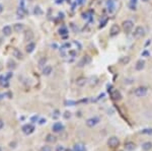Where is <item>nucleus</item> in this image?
<instances>
[{"mask_svg":"<svg viewBox=\"0 0 152 151\" xmlns=\"http://www.w3.org/2000/svg\"><path fill=\"white\" fill-rule=\"evenodd\" d=\"M108 145L110 148H117V147H119V145H120L119 138H118V137H116V136L109 137V140H108Z\"/></svg>","mask_w":152,"mask_h":151,"instance_id":"obj_1","label":"nucleus"},{"mask_svg":"<svg viewBox=\"0 0 152 151\" xmlns=\"http://www.w3.org/2000/svg\"><path fill=\"white\" fill-rule=\"evenodd\" d=\"M134 94L138 97H143L145 95L147 94V88L144 87V86H141V87H138L135 89L134 91Z\"/></svg>","mask_w":152,"mask_h":151,"instance_id":"obj_2","label":"nucleus"},{"mask_svg":"<svg viewBox=\"0 0 152 151\" xmlns=\"http://www.w3.org/2000/svg\"><path fill=\"white\" fill-rule=\"evenodd\" d=\"M134 26V22H132V20H125V22H123V30L125 31V32H130L131 31H132Z\"/></svg>","mask_w":152,"mask_h":151,"instance_id":"obj_3","label":"nucleus"},{"mask_svg":"<svg viewBox=\"0 0 152 151\" xmlns=\"http://www.w3.org/2000/svg\"><path fill=\"white\" fill-rule=\"evenodd\" d=\"M99 123V119L96 118V117H93V118H90L86 121V126L89 128H93L95 125H98Z\"/></svg>","mask_w":152,"mask_h":151,"instance_id":"obj_4","label":"nucleus"},{"mask_svg":"<svg viewBox=\"0 0 152 151\" xmlns=\"http://www.w3.org/2000/svg\"><path fill=\"white\" fill-rule=\"evenodd\" d=\"M52 129H53V132H55V133H60V132H62V131L64 130V126H63V124H62V123L56 122V123H55V124L53 125Z\"/></svg>","mask_w":152,"mask_h":151,"instance_id":"obj_5","label":"nucleus"},{"mask_svg":"<svg viewBox=\"0 0 152 151\" xmlns=\"http://www.w3.org/2000/svg\"><path fill=\"white\" fill-rule=\"evenodd\" d=\"M34 131V127L32 125V124H26L22 127V132L25 134V135H30L32 134L33 132Z\"/></svg>","mask_w":152,"mask_h":151,"instance_id":"obj_6","label":"nucleus"},{"mask_svg":"<svg viewBox=\"0 0 152 151\" xmlns=\"http://www.w3.org/2000/svg\"><path fill=\"white\" fill-rule=\"evenodd\" d=\"M120 31H121V29H120V26L118 24H113L112 27H110V31H109L110 37H115L117 35H119Z\"/></svg>","mask_w":152,"mask_h":151,"instance_id":"obj_7","label":"nucleus"},{"mask_svg":"<svg viewBox=\"0 0 152 151\" xmlns=\"http://www.w3.org/2000/svg\"><path fill=\"white\" fill-rule=\"evenodd\" d=\"M144 33H145V31H144L143 27L142 26H137L134 33H133V36L135 38H141V37L144 36Z\"/></svg>","mask_w":152,"mask_h":151,"instance_id":"obj_8","label":"nucleus"},{"mask_svg":"<svg viewBox=\"0 0 152 151\" xmlns=\"http://www.w3.org/2000/svg\"><path fill=\"white\" fill-rule=\"evenodd\" d=\"M110 97L114 100H121L122 99V94L119 90H114L110 92Z\"/></svg>","mask_w":152,"mask_h":151,"instance_id":"obj_9","label":"nucleus"},{"mask_svg":"<svg viewBox=\"0 0 152 151\" xmlns=\"http://www.w3.org/2000/svg\"><path fill=\"white\" fill-rule=\"evenodd\" d=\"M136 148V144L134 142H127L125 143V149L127 151H133Z\"/></svg>","mask_w":152,"mask_h":151,"instance_id":"obj_10","label":"nucleus"},{"mask_svg":"<svg viewBox=\"0 0 152 151\" xmlns=\"http://www.w3.org/2000/svg\"><path fill=\"white\" fill-rule=\"evenodd\" d=\"M73 151H86V149L82 143H77L73 146Z\"/></svg>","mask_w":152,"mask_h":151,"instance_id":"obj_11","label":"nucleus"},{"mask_svg":"<svg viewBox=\"0 0 152 151\" xmlns=\"http://www.w3.org/2000/svg\"><path fill=\"white\" fill-rule=\"evenodd\" d=\"M2 32H3V35L6 36V37H8L11 35V32H12V29H11V26L9 25H5L3 29H2Z\"/></svg>","mask_w":152,"mask_h":151,"instance_id":"obj_12","label":"nucleus"},{"mask_svg":"<svg viewBox=\"0 0 152 151\" xmlns=\"http://www.w3.org/2000/svg\"><path fill=\"white\" fill-rule=\"evenodd\" d=\"M144 67H145V61H143V60H139V61H138V62L136 63L135 69L138 70V71H140V70L143 69Z\"/></svg>","mask_w":152,"mask_h":151,"instance_id":"obj_13","label":"nucleus"},{"mask_svg":"<svg viewBox=\"0 0 152 151\" xmlns=\"http://www.w3.org/2000/svg\"><path fill=\"white\" fill-rule=\"evenodd\" d=\"M52 71H53L52 66L48 65V66H45V68L43 69V74L45 75V76H49V75L52 73Z\"/></svg>","mask_w":152,"mask_h":151,"instance_id":"obj_14","label":"nucleus"},{"mask_svg":"<svg viewBox=\"0 0 152 151\" xmlns=\"http://www.w3.org/2000/svg\"><path fill=\"white\" fill-rule=\"evenodd\" d=\"M142 149L144 151H149L152 149V143L150 141H147V142H144L142 144Z\"/></svg>","mask_w":152,"mask_h":151,"instance_id":"obj_15","label":"nucleus"},{"mask_svg":"<svg viewBox=\"0 0 152 151\" xmlns=\"http://www.w3.org/2000/svg\"><path fill=\"white\" fill-rule=\"evenodd\" d=\"M86 81H87L86 78L80 77V78H78L77 80H76V84H77V86H83V85H85Z\"/></svg>","mask_w":152,"mask_h":151,"instance_id":"obj_16","label":"nucleus"},{"mask_svg":"<svg viewBox=\"0 0 152 151\" xmlns=\"http://www.w3.org/2000/svg\"><path fill=\"white\" fill-rule=\"evenodd\" d=\"M13 30H14V32H20L23 30V24L22 23H15L13 25Z\"/></svg>","mask_w":152,"mask_h":151,"instance_id":"obj_17","label":"nucleus"},{"mask_svg":"<svg viewBox=\"0 0 152 151\" xmlns=\"http://www.w3.org/2000/svg\"><path fill=\"white\" fill-rule=\"evenodd\" d=\"M13 57H15L16 59H22V54L18 49H13Z\"/></svg>","mask_w":152,"mask_h":151,"instance_id":"obj_18","label":"nucleus"},{"mask_svg":"<svg viewBox=\"0 0 152 151\" xmlns=\"http://www.w3.org/2000/svg\"><path fill=\"white\" fill-rule=\"evenodd\" d=\"M34 48H36V45H34V43H30L29 45L26 46V52L27 53H33Z\"/></svg>","mask_w":152,"mask_h":151,"instance_id":"obj_19","label":"nucleus"},{"mask_svg":"<svg viewBox=\"0 0 152 151\" xmlns=\"http://www.w3.org/2000/svg\"><path fill=\"white\" fill-rule=\"evenodd\" d=\"M108 7H109V13H113L114 12V10H115V4H114V2L112 1V0L108 1Z\"/></svg>","mask_w":152,"mask_h":151,"instance_id":"obj_20","label":"nucleus"},{"mask_svg":"<svg viewBox=\"0 0 152 151\" xmlns=\"http://www.w3.org/2000/svg\"><path fill=\"white\" fill-rule=\"evenodd\" d=\"M46 141L50 142V143H53V142L56 141V137H55L54 135H52V134H48L47 137H46Z\"/></svg>","mask_w":152,"mask_h":151,"instance_id":"obj_21","label":"nucleus"},{"mask_svg":"<svg viewBox=\"0 0 152 151\" xmlns=\"http://www.w3.org/2000/svg\"><path fill=\"white\" fill-rule=\"evenodd\" d=\"M130 57H128V56H126V57H123L121 60H120V63L122 64V65H126V64H128L129 62H130Z\"/></svg>","mask_w":152,"mask_h":151,"instance_id":"obj_22","label":"nucleus"},{"mask_svg":"<svg viewBox=\"0 0 152 151\" xmlns=\"http://www.w3.org/2000/svg\"><path fill=\"white\" fill-rule=\"evenodd\" d=\"M17 17H23V15H24V8L23 7H20L19 6V8H18V10H17Z\"/></svg>","mask_w":152,"mask_h":151,"instance_id":"obj_23","label":"nucleus"},{"mask_svg":"<svg viewBox=\"0 0 152 151\" xmlns=\"http://www.w3.org/2000/svg\"><path fill=\"white\" fill-rule=\"evenodd\" d=\"M142 134H145V135H152V129L151 128H146V129H143L141 131Z\"/></svg>","mask_w":152,"mask_h":151,"instance_id":"obj_24","label":"nucleus"},{"mask_svg":"<svg viewBox=\"0 0 152 151\" xmlns=\"http://www.w3.org/2000/svg\"><path fill=\"white\" fill-rule=\"evenodd\" d=\"M59 33H60V35L61 36H66L67 35V33H68V30L66 29V27H61V29L59 30Z\"/></svg>","mask_w":152,"mask_h":151,"instance_id":"obj_25","label":"nucleus"},{"mask_svg":"<svg viewBox=\"0 0 152 151\" xmlns=\"http://www.w3.org/2000/svg\"><path fill=\"white\" fill-rule=\"evenodd\" d=\"M33 13L36 15H41L43 13V11H42V9H41L39 6H37V7H34V10H33Z\"/></svg>","mask_w":152,"mask_h":151,"instance_id":"obj_26","label":"nucleus"},{"mask_svg":"<svg viewBox=\"0 0 152 151\" xmlns=\"http://www.w3.org/2000/svg\"><path fill=\"white\" fill-rule=\"evenodd\" d=\"M56 151H67V149L63 145H58L56 146Z\"/></svg>","mask_w":152,"mask_h":151,"instance_id":"obj_27","label":"nucleus"},{"mask_svg":"<svg viewBox=\"0 0 152 151\" xmlns=\"http://www.w3.org/2000/svg\"><path fill=\"white\" fill-rule=\"evenodd\" d=\"M65 105H66V106H71V107H73V106L76 105V102H75L74 100H67V101L65 102Z\"/></svg>","mask_w":152,"mask_h":151,"instance_id":"obj_28","label":"nucleus"},{"mask_svg":"<svg viewBox=\"0 0 152 151\" xmlns=\"http://www.w3.org/2000/svg\"><path fill=\"white\" fill-rule=\"evenodd\" d=\"M40 151H52V149H51L50 146H43L40 149Z\"/></svg>","mask_w":152,"mask_h":151,"instance_id":"obj_29","label":"nucleus"},{"mask_svg":"<svg viewBox=\"0 0 152 151\" xmlns=\"http://www.w3.org/2000/svg\"><path fill=\"white\" fill-rule=\"evenodd\" d=\"M107 22H108V18H105V19H103V22H100V25H99V29H101V27H103V26H105Z\"/></svg>","mask_w":152,"mask_h":151,"instance_id":"obj_30","label":"nucleus"},{"mask_svg":"<svg viewBox=\"0 0 152 151\" xmlns=\"http://www.w3.org/2000/svg\"><path fill=\"white\" fill-rule=\"evenodd\" d=\"M70 44H69V43H66V44H64L63 46H62L61 47V50H65V48H68V49H69V48H70Z\"/></svg>","mask_w":152,"mask_h":151,"instance_id":"obj_31","label":"nucleus"},{"mask_svg":"<svg viewBox=\"0 0 152 151\" xmlns=\"http://www.w3.org/2000/svg\"><path fill=\"white\" fill-rule=\"evenodd\" d=\"M31 121H32L33 123H36L37 121H39V117H38V116H33V117H32Z\"/></svg>","mask_w":152,"mask_h":151,"instance_id":"obj_32","label":"nucleus"},{"mask_svg":"<svg viewBox=\"0 0 152 151\" xmlns=\"http://www.w3.org/2000/svg\"><path fill=\"white\" fill-rule=\"evenodd\" d=\"M71 117V113L70 112H65V114H64V118L65 119H69Z\"/></svg>","mask_w":152,"mask_h":151,"instance_id":"obj_33","label":"nucleus"},{"mask_svg":"<svg viewBox=\"0 0 152 151\" xmlns=\"http://www.w3.org/2000/svg\"><path fill=\"white\" fill-rule=\"evenodd\" d=\"M46 61H47V60H46V58H43V59H42V60H41L40 62H39V65H40V66H44V64L46 63Z\"/></svg>","mask_w":152,"mask_h":151,"instance_id":"obj_34","label":"nucleus"},{"mask_svg":"<svg viewBox=\"0 0 152 151\" xmlns=\"http://www.w3.org/2000/svg\"><path fill=\"white\" fill-rule=\"evenodd\" d=\"M149 55H150V53L148 51H143L142 52V56H144V57H148Z\"/></svg>","mask_w":152,"mask_h":151,"instance_id":"obj_35","label":"nucleus"},{"mask_svg":"<svg viewBox=\"0 0 152 151\" xmlns=\"http://www.w3.org/2000/svg\"><path fill=\"white\" fill-rule=\"evenodd\" d=\"M46 122H47L46 119H41V120H39V124H40V125H44Z\"/></svg>","mask_w":152,"mask_h":151,"instance_id":"obj_36","label":"nucleus"},{"mask_svg":"<svg viewBox=\"0 0 152 151\" xmlns=\"http://www.w3.org/2000/svg\"><path fill=\"white\" fill-rule=\"evenodd\" d=\"M129 7H130L131 10H136V5H134V4H130Z\"/></svg>","mask_w":152,"mask_h":151,"instance_id":"obj_37","label":"nucleus"},{"mask_svg":"<svg viewBox=\"0 0 152 151\" xmlns=\"http://www.w3.org/2000/svg\"><path fill=\"white\" fill-rule=\"evenodd\" d=\"M3 127H4V122L2 120H0V130L3 129Z\"/></svg>","mask_w":152,"mask_h":151,"instance_id":"obj_38","label":"nucleus"},{"mask_svg":"<svg viewBox=\"0 0 152 151\" xmlns=\"http://www.w3.org/2000/svg\"><path fill=\"white\" fill-rule=\"evenodd\" d=\"M69 55H71L72 57H75L76 56V53H75V51H70V52H69Z\"/></svg>","mask_w":152,"mask_h":151,"instance_id":"obj_39","label":"nucleus"},{"mask_svg":"<svg viewBox=\"0 0 152 151\" xmlns=\"http://www.w3.org/2000/svg\"><path fill=\"white\" fill-rule=\"evenodd\" d=\"M11 76H12V73H10V72H8L7 74H6V75H5V77H6V78H7V79H9V78H10Z\"/></svg>","mask_w":152,"mask_h":151,"instance_id":"obj_40","label":"nucleus"},{"mask_svg":"<svg viewBox=\"0 0 152 151\" xmlns=\"http://www.w3.org/2000/svg\"><path fill=\"white\" fill-rule=\"evenodd\" d=\"M136 3H137V0H131V3H130V4H134V5H136Z\"/></svg>","mask_w":152,"mask_h":151,"instance_id":"obj_41","label":"nucleus"},{"mask_svg":"<svg viewBox=\"0 0 152 151\" xmlns=\"http://www.w3.org/2000/svg\"><path fill=\"white\" fill-rule=\"evenodd\" d=\"M5 95H6V94H2V93L0 94V100H2V99H3V97H5Z\"/></svg>","mask_w":152,"mask_h":151,"instance_id":"obj_42","label":"nucleus"},{"mask_svg":"<svg viewBox=\"0 0 152 151\" xmlns=\"http://www.w3.org/2000/svg\"><path fill=\"white\" fill-rule=\"evenodd\" d=\"M3 11V6L1 5V4H0V13H1Z\"/></svg>","mask_w":152,"mask_h":151,"instance_id":"obj_43","label":"nucleus"},{"mask_svg":"<svg viewBox=\"0 0 152 151\" xmlns=\"http://www.w3.org/2000/svg\"><path fill=\"white\" fill-rule=\"evenodd\" d=\"M142 1H144V2H147V1H149V0H142Z\"/></svg>","mask_w":152,"mask_h":151,"instance_id":"obj_44","label":"nucleus"},{"mask_svg":"<svg viewBox=\"0 0 152 151\" xmlns=\"http://www.w3.org/2000/svg\"><path fill=\"white\" fill-rule=\"evenodd\" d=\"M0 151H2V149H1V147H0Z\"/></svg>","mask_w":152,"mask_h":151,"instance_id":"obj_45","label":"nucleus"},{"mask_svg":"<svg viewBox=\"0 0 152 151\" xmlns=\"http://www.w3.org/2000/svg\"><path fill=\"white\" fill-rule=\"evenodd\" d=\"M0 44H1V41H0Z\"/></svg>","mask_w":152,"mask_h":151,"instance_id":"obj_46","label":"nucleus"}]
</instances>
